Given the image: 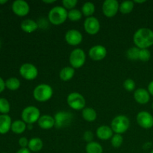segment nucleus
<instances>
[{"mask_svg": "<svg viewBox=\"0 0 153 153\" xmlns=\"http://www.w3.org/2000/svg\"><path fill=\"white\" fill-rule=\"evenodd\" d=\"M134 45L140 49H147L153 45V31L148 28H140L133 36Z\"/></svg>", "mask_w": 153, "mask_h": 153, "instance_id": "f257e3e1", "label": "nucleus"}, {"mask_svg": "<svg viewBox=\"0 0 153 153\" xmlns=\"http://www.w3.org/2000/svg\"><path fill=\"white\" fill-rule=\"evenodd\" d=\"M48 19L54 25H60L68 19V11L63 6H55L49 10Z\"/></svg>", "mask_w": 153, "mask_h": 153, "instance_id": "f03ea898", "label": "nucleus"}, {"mask_svg": "<svg viewBox=\"0 0 153 153\" xmlns=\"http://www.w3.org/2000/svg\"><path fill=\"white\" fill-rule=\"evenodd\" d=\"M53 96V89L47 84H40L35 87L33 91L34 100L40 102H45L50 100Z\"/></svg>", "mask_w": 153, "mask_h": 153, "instance_id": "7ed1b4c3", "label": "nucleus"}, {"mask_svg": "<svg viewBox=\"0 0 153 153\" xmlns=\"http://www.w3.org/2000/svg\"><path fill=\"white\" fill-rule=\"evenodd\" d=\"M130 127V120L125 115H118L112 120L111 128L115 134H122L126 132Z\"/></svg>", "mask_w": 153, "mask_h": 153, "instance_id": "20e7f679", "label": "nucleus"}, {"mask_svg": "<svg viewBox=\"0 0 153 153\" xmlns=\"http://www.w3.org/2000/svg\"><path fill=\"white\" fill-rule=\"evenodd\" d=\"M40 111L36 106L29 105L25 107L21 113V118L26 124L33 125L38 121L40 117Z\"/></svg>", "mask_w": 153, "mask_h": 153, "instance_id": "39448f33", "label": "nucleus"}, {"mask_svg": "<svg viewBox=\"0 0 153 153\" xmlns=\"http://www.w3.org/2000/svg\"><path fill=\"white\" fill-rule=\"evenodd\" d=\"M70 67L74 69H79L84 66L86 61V54L82 49H75L70 52L69 57Z\"/></svg>", "mask_w": 153, "mask_h": 153, "instance_id": "423d86ee", "label": "nucleus"}, {"mask_svg": "<svg viewBox=\"0 0 153 153\" xmlns=\"http://www.w3.org/2000/svg\"><path fill=\"white\" fill-rule=\"evenodd\" d=\"M54 119L55 123V126L58 128H63L68 127L72 123L74 117L71 112L67 111H60L55 114Z\"/></svg>", "mask_w": 153, "mask_h": 153, "instance_id": "0eeeda50", "label": "nucleus"}, {"mask_svg": "<svg viewBox=\"0 0 153 153\" xmlns=\"http://www.w3.org/2000/svg\"><path fill=\"white\" fill-rule=\"evenodd\" d=\"M67 102L68 105L76 111L83 110L86 105V101L83 95L77 92L70 93L67 96Z\"/></svg>", "mask_w": 153, "mask_h": 153, "instance_id": "6e6552de", "label": "nucleus"}, {"mask_svg": "<svg viewBox=\"0 0 153 153\" xmlns=\"http://www.w3.org/2000/svg\"><path fill=\"white\" fill-rule=\"evenodd\" d=\"M19 74L25 80L32 81L38 76V70L33 64L25 63L19 67Z\"/></svg>", "mask_w": 153, "mask_h": 153, "instance_id": "1a4fd4ad", "label": "nucleus"}, {"mask_svg": "<svg viewBox=\"0 0 153 153\" xmlns=\"http://www.w3.org/2000/svg\"><path fill=\"white\" fill-rule=\"evenodd\" d=\"M120 9V4L117 0H105L102 4L103 14L106 17L111 18L117 13Z\"/></svg>", "mask_w": 153, "mask_h": 153, "instance_id": "9d476101", "label": "nucleus"}, {"mask_svg": "<svg viewBox=\"0 0 153 153\" xmlns=\"http://www.w3.org/2000/svg\"><path fill=\"white\" fill-rule=\"evenodd\" d=\"M85 31L91 35H95L100 30V22L95 16L87 17L84 22Z\"/></svg>", "mask_w": 153, "mask_h": 153, "instance_id": "9b49d317", "label": "nucleus"}, {"mask_svg": "<svg viewBox=\"0 0 153 153\" xmlns=\"http://www.w3.org/2000/svg\"><path fill=\"white\" fill-rule=\"evenodd\" d=\"M11 8L13 13L19 16H26L30 11L29 4L24 0H16L13 1Z\"/></svg>", "mask_w": 153, "mask_h": 153, "instance_id": "f8f14e48", "label": "nucleus"}, {"mask_svg": "<svg viewBox=\"0 0 153 153\" xmlns=\"http://www.w3.org/2000/svg\"><path fill=\"white\" fill-rule=\"evenodd\" d=\"M107 49L102 45H95L89 49V57L95 61H100L104 59L107 55Z\"/></svg>", "mask_w": 153, "mask_h": 153, "instance_id": "ddd939ff", "label": "nucleus"}, {"mask_svg": "<svg viewBox=\"0 0 153 153\" xmlns=\"http://www.w3.org/2000/svg\"><path fill=\"white\" fill-rule=\"evenodd\" d=\"M136 119L138 125L142 128L148 129L153 126V116L148 111H142L139 112Z\"/></svg>", "mask_w": 153, "mask_h": 153, "instance_id": "4468645a", "label": "nucleus"}, {"mask_svg": "<svg viewBox=\"0 0 153 153\" xmlns=\"http://www.w3.org/2000/svg\"><path fill=\"white\" fill-rule=\"evenodd\" d=\"M83 40L82 33L77 29H70L65 34V40L70 46H78Z\"/></svg>", "mask_w": 153, "mask_h": 153, "instance_id": "2eb2a0df", "label": "nucleus"}, {"mask_svg": "<svg viewBox=\"0 0 153 153\" xmlns=\"http://www.w3.org/2000/svg\"><path fill=\"white\" fill-rule=\"evenodd\" d=\"M134 99L139 104L144 105L149 102L150 100V94L148 90L144 88H137L134 92Z\"/></svg>", "mask_w": 153, "mask_h": 153, "instance_id": "dca6fc26", "label": "nucleus"}, {"mask_svg": "<svg viewBox=\"0 0 153 153\" xmlns=\"http://www.w3.org/2000/svg\"><path fill=\"white\" fill-rule=\"evenodd\" d=\"M97 137L100 140H107L111 139L114 135V131L110 126L102 125L99 127L96 131Z\"/></svg>", "mask_w": 153, "mask_h": 153, "instance_id": "f3484780", "label": "nucleus"}, {"mask_svg": "<svg viewBox=\"0 0 153 153\" xmlns=\"http://www.w3.org/2000/svg\"><path fill=\"white\" fill-rule=\"evenodd\" d=\"M37 123H38L40 128L45 130L50 129V128H53L55 125V119L53 117L48 114L41 115L40 119L37 121Z\"/></svg>", "mask_w": 153, "mask_h": 153, "instance_id": "a211bd4d", "label": "nucleus"}, {"mask_svg": "<svg viewBox=\"0 0 153 153\" xmlns=\"http://www.w3.org/2000/svg\"><path fill=\"white\" fill-rule=\"evenodd\" d=\"M11 118L7 114L0 115V134H5L11 128Z\"/></svg>", "mask_w": 153, "mask_h": 153, "instance_id": "6ab92c4d", "label": "nucleus"}, {"mask_svg": "<svg viewBox=\"0 0 153 153\" xmlns=\"http://www.w3.org/2000/svg\"><path fill=\"white\" fill-rule=\"evenodd\" d=\"M20 28L24 32L32 33L37 31L39 28L38 23L31 19H26L22 21L20 24Z\"/></svg>", "mask_w": 153, "mask_h": 153, "instance_id": "aec40b11", "label": "nucleus"}, {"mask_svg": "<svg viewBox=\"0 0 153 153\" xmlns=\"http://www.w3.org/2000/svg\"><path fill=\"white\" fill-rule=\"evenodd\" d=\"M43 147V142L40 137H32L28 142V149L31 152H39Z\"/></svg>", "mask_w": 153, "mask_h": 153, "instance_id": "412c9836", "label": "nucleus"}, {"mask_svg": "<svg viewBox=\"0 0 153 153\" xmlns=\"http://www.w3.org/2000/svg\"><path fill=\"white\" fill-rule=\"evenodd\" d=\"M82 117L85 120V121L89 123L94 122V121L97 120V111H95V109H94L93 108L88 107L85 108L82 110Z\"/></svg>", "mask_w": 153, "mask_h": 153, "instance_id": "4be33fe9", "label": "nucleus"}, {"mask_svg": "<svg viewBox=\"0 0 153 153\" xmlns=\"http://www.w3.org/2000/svg\"><path fill=\"white\" fill-rule=\"evenodd\" d=\"M75 75V69L72 67H65L61 70L59 73V77L64 82H68L71 80Z\"/></svg>", "mask_w": 153, "mask_h": 153, "instance_id": "5701e85b", "label": "nucleus"}, {"mask_svg": "<svg viewBox=\"0 0 153 153\" xmlns=\"http://www.w3.org/2000/svg\"><path fill=\"white\" fill-rule=\"evenodd\" d=\"M26 123L24 121H22V120H15L12 123L10 129L14 134H21L26 130Z\"/></svg>", "mask_w": 153, "mask_h": 153, "instance_id": "b1692460", "label": "nucleus"}, {"mask_svg": "<svg viewBox=\"0 0 153 153\" xmlns=\"http://www.w3.org/2000/svg\"><path fill=\"white\" fill-rule=\"evenodd\" d=\"M96 10L95 4L91 1H86L82 7V13L84 16L87 17L93 16Z\"/></svg>", "mask_w": 153, "mask_h": 153, "instance_id": "393cba45", "label": "nucleus"}, {"mask_svg": "<svg viewBox=\"0 0 153 153\" xmlns=\"http://www.w3.org/2000/svg\"><path fill=\"white\" fill-rule=\"evenodd\" d=\"M85 149L87 153H103V148L102 145L96 141L88 143Z\"/></svg>", "mask_w": 153, "mask_h": 153, "instance_id": "a878e982", "label": "nucleus"}, {"mask_svg": "<svg viewBox=\"0 0 153 153\" xmlns=\"http://www.w3.org/2000/svg\"><path fill=\"white\" fill-rule=\"evenodd\" d=\"M5 87L11 91H16L20 87V81L16 77H10L5 81Z\"/></svg>", "mask_w": 153, "mask_h": 153, "instance_id": "bb28decb", "label": "nucleus"}, {"mask_svg": "<svg viewBox=\"0 0 153 153\" xmlns=\"http://www.w3.org/2000/svg\"><path fill=\"white\" fill-rule=\"evenodd\" d=\"M134 1H124L120 4V12L123 14H128L132 11L134 8Z\"/></svg>", "mask_w": 153, "mask_h": 153, "instance_id": "cd10ccee", "label": "nucleus"}, {"mask_svg": "<svg viewBox=\"0 0 153 153\" xmlns=\"http://www.w3.org/2000/svg\"><path fill=\"white\" fill-rule=\"evenodd\" d=\"M140 50L139 48L137 46H133L129 48L126 52V57L128 59L131 61H137L139 60V55H140Z\"/></svg>", "mask_w": 153, "mask_h": 153, "instance_id": "c85d7f7f", "label": "nucleus"}, {"mask_svg": "<svg viewBox=\"0 0 153 153\" xmlns=\"http://www.w3.org/2000/svg\"><path fill=\"white\" fill-rule=\"evenodd\" d=\"M82 15L83 14L82 13V10L76 8L72 9L68 11V19L73 22H76V21H79L82 19Z\"/></svg>", "mask_w": 153, "mask_h": 153, "instance_id": "c756f323", "label": "nucleus"}, {"mask_svg": "<svg viewBox=\"0 0 153 153\" xmlns=\"http://www.w3.org/2000/svg\"><path fill=\"white\" fill-rule=\"evenodd\" d=\"M10 111V105L8 100L5 98H0V113L7 114Z\"/></svg>", "mask_w": 153, "mask_h": 153, "instance_id": "7c9ffc66", "label": "nucleus"}, {"mask_svg": "<svg viewBox=\"0 0 153 153\" xmlns=\"http://www.w3.org/2000/svg\"><path fill=\"white\" fill-rule=\"evenodd\" d=\"M123 143V137L122 134H114L113 137L111 139V146L114 148L120 147L122 146Z\"/></svg>", "mask_w": 153, "mask_h": 153, "instance_id": "2f4dec72", "label": "nucleus"}, {"mask_svg": "<svg viewBox=\"0 0 153 153\" xmlns=\"http://www.w3.org/2000/svg\"><path fill=\"white\" fill-rule=\"evenodd\" d=\"M123 88L125 90H126L128 92H131L135 90L136 84L133 79H127L124 81L123 82Z\"/></svg>", "mask_w": 153, "mask_h": 153, "instance_id": "473e14b6", "label": "nucleus"}, {"mask_svg": "<svg viewBox=\"0 0 153 153\" xmlns=\"http://www.w3.org/2000/svg\"><path fill=\"white\" fill-rule=\"evenodd\" d=\"M151 58V52L148 49H143L140 50V55H139V60L143 62L148 61Z\"/></svg>", "mask_w": 153, "mask_h": 153, "instance_id": "72a5a7b5", "label": "nucleus"}, {"mask_svg": "<svg viewBox=\"0 0 153 153\" xmlns=\"http://www.w3.org/2000/svg\"><path fill=\"white\" fill-rule=\"evenodd\" d=\"M77 4V0H63L62 1L63 7L66 9H69V10L74 9Z\"/></svg>", "mask_w": 153, "mask_h": 153, "instance_id": "f704fd0d", "label": "nucleus"}, {"mask_svg": "<svg viewBox=\"0 0 153 153\" xmlns=\"http://www.w3.org/2000/svg\"><path fill=\"white\" fill-rule=\"evenodd\" d=\"M83 138L86 142L91 143V142L93 141V139H94V133L90 131V130L85 131L83 134Z\"/></svg>", "mask_w": 153, "mask_h": 153, "instance_id": "c9c22d12", "label": "nucleus"}, {"mask_svg": "<svg viewBox=\"0 0 153 153\" xmlns=\"http://www.w3.org/2000/svg\"><path fill=\"white\" fill-rule=\"evenodd\" d=\"M19 145L21 146V148H28V142L29 140L25 137H22L19 139Z\"/></svg>", "mask_w": 153, "mask_h": 153, "instance_id": "e433bc0d", "label": "nucleus"}, {"mask_svg": "<svg viewBox=\"0 0 153 153\" xmlns=\"http://www.w3.org/2000/svg\"><path fill=\"white\" fill-rule=\"evenodd\" d=\"M5 82H4V80H3V79L1 77H0V94H1V92H3L4 90V88H5Z\"/></svg>", "mask_w": 153, "mask_h": 153, "instance_id": "4c0bfd02", "label": "nucleus"}, {"mask_svg": "<svg viewBox=\"0 0 153 153\" xmlns=\"http://www.w3.org/2000/svg\"><path fill=\"white\" fill-rule=\"evenodd\" d=\"M148 91H149V94L153 96V81L149 82V85H148Z\"/></svg>", "mask_w": 153, "mask_h": 153, "instance_id": "58836bf2", "label": "nucleus"}, {"mask_svg": "<svg viewBox=\"0 0 153 153\" xmlns=\"http://www.w3.org/2000/svg\"><path fill=\"white\" fill-rule=\"evenodd\" d=\"M16 153H31L28 148H21Z\"/></svg>", "mask_w": 153, "mask_h": 153, "instance_id": "ea45409f", "label": "nucleus"}, {"mask_svg": "<svg viewBox=\"0 0 153 153\" xmlns=\"http://www.w3.org/2000/svg\"><path fill=\"white\" fill-rule=\"evenodd\" d=\"M43 1L44 3H46V4H52V3L55 2V0H47V1H46V0H43Z\"/></svg>", "mask_w": 153, "mask_h": 153, "instance_id": "a19ab883", "label": "nucleus"}, {"mask_svg": "<svg viewBox=\"0 0 153 153\" xmlns=\"http://www.w3.org/2000/svg\"><path fill=\"white\" fill-rule=\"evenodd\" d=\"M134 2H135V3H143V2H146V1H145V0H141V1H139V0H135Z\"/></svg>", "mask_w": 153, "mask_h": 153, "instance_id": "79ce46f5", "label": "nucleus"}, {"mask_svg": "<svg viewBox=\"0 0 153 153\" xmlns=\"http://www.w3.org/2000/svg\"><path fill=\"white\" fill-rule=\"evenodd\" d=\"M27 128H28V129H29V130H31L33 128V126L31 125V124H29V125L27 126Z\"/></svg>", "mask_w": 153, "mask_h": 153, "instance_id": "37998d69", "label": "nucleus"}, {"mask_svg": "<svg viewBox=\"0 0 153 153\" xmlns=\"http://www.w3.org/2000/svg\"><path fill=\"white\" fill-rule=\"evenodd\" d=\"M7 1V0H0V4H5Z\"/></svg>", "mask_w": 153, "mask_h": 153, "instance_id": "c03bdc74", "label": "nucleus"}, {"mask_svg": "<svg viewBox=\"0 0 153 153\" xmlns=\"http://www.w3.org/2000/svg\"><path fill=\"white\" fill-rule=\"evenodd\" d=\"M1 40H0V47H1Z\"/></svg>", "mask_w": 153, "mask_h": 153, "instance_id": "a18cd8bd", "label": "nucleus"}, {"mask_svg": "<svg viewBox=\"0 0 153 153\" xmlns=\"http://www.w3.org/2000/svg\"><path fill=\"white\" fill-rule=\"evenodd\" d=\"M150 153H153V149H152V151H151V152H150Z\"/></svg>", "mask_w": 153, "mask_h": 153, "instance_id": "49530a36", "label": "nucleus"}, {"mask_svg": "<svg viewBox=\"0 0 153 153\" xmlns=\"http://www.w3.org/2000/svg\"><path fill=\"white\" fill-rule=\"evenodd\" d=\"M2 153H7V152H2Z\"/></svg>", "mask_w": 153, "mask_h": 153, "instance_id": "de8ad7c7", "label": "nucleus"}, {"mask_svg": "<svg viewBox=\"0 0 153 153\" xmlns=\"http://www.w3.org/2000/svg\"><path fill=\"white\" fill-rule=\"evenodd\" d=\"M152 108H153V103H152Z\"/></svg>", "mask_w": 153, "mask_h": 153, "instance_id": "09e8293b", "label": "nucleus"}]
</instances>
